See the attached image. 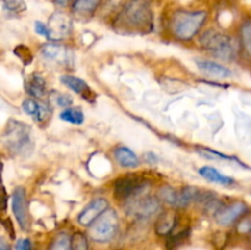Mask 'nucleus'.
Here are the masks:
<instances>
[{
	"label": "nucleus",
	"instance_id": "nucleus-18",
	"mask_svg": "<svg viewBox=\"0 0 251 250\" xmlns=\"http://www.w3.org/2000/svg\"><path fill=\"white\" fill-rule=\"evenodd\" d=\"M25 90L34 98L44 97L47 92L46 80L39 74H32L25 82Z\"/></svg>",
	"mask_w": 251,
	"mask_h": 250
},
{
	"label": "nucleus",
	"instance_id": "nucleus-22",
	"mask_svg": "<svg viewBox=\"0 0 251 250\" xmlns=\"http://www.w3.org/2000/svg\"><path fill=\"white\" fill-rule=\"evenodd\" d=\"M49 250H73L71 249V237H69L65 232L59 233L51 242Z\"/></svg>",
	"mask_w": 251,
	"mask_h": 250
},
{
	"label": "nucleus",
	"instance_id": "nucleus-8",
	"mask_svg": "<svg viewBox=\"0 0 251 250\" xmlns=\"http://www.w3.org/2000/svg\"><path fill=\"white\" fill-rule=\"evenodd\" d=\"M159 196L171 206L183 208L195 201L200 196V194L195 186H184L180 190H176L173 186L164 185L159 190Z\"/></svg>",
	"mask_w": 251,
	"mask_h": 250
},
{
	"label": "nucleus",
	"instance_id": "nucleus-11",
	"mask_svg": "<svg viewBox=\"0 0 251 250\" xmlns=\"http://www.w3.org/2000/svg\"><path fill=\"white\" fill-rule=\"evenodd\" d=\"M247 210L248 206L245 202H242V201L233 202L229 206H226V207L216 211V222L220 225H229L234 221H237L240 216L244 215Z\"/></svg>",
	"mask_w": 251,
	"mask_h": 250
},
{
	"label": "nucleus",
	"instance_id": "nucleus-21",
	"mask_svg": "<svg viewBox=\"0 0 251 250\" xmlns=\"http://www.w3.org/2000/svg\"><path fill=\"white\" fill-rule=\"evenodd\" d=\"M102 2V0H76L74 2V11L77 12L81 15H88L92 14L96 9L98 7V5Z\"/></svg>",
	"mask_w": 251,
	"mask_h": 250
},
{
	"label": "nucleus",
	"instance_id": "nucleus-9",
	"mask_svg": "<svg viewBox=\"0 0 251 250\" xmlns=\"http://www.w3.org/2000/svg\"><path fill=\"white\" fill-rule=\"evenodd\" d=\"M12 212H14L15 218L17 223L21 227L22 230H28L31 225V218H29V210L28 203H27L26 190L22 186H19L12 193V201H11Z\"/></svg>",
	"mask_w": 251,
	"mask_h": 250
},
{
	"label": "nucleus",
	"instance_id": "nucleus-14",
	"mask_svg": "<svg viewBox=\"0 0 251 250\" xmlns=\"http://www.w3.org/2000/svg\"><path fill=\"white\" fill-rule=\"evenodd\" d=\"M196 65L198 69L203 73L205 75L211 76V77L218 78V80H222V78H229L233 75L232 70L227 66L222 65L220 63H216L212 60H203V59H198L196 60Z\"/></svg>",
	"mask_w": 251,
	"mask_h": 250
},
{
	"label": "nucleus",
	"instance_id": "nucleus-24",
	"mask_svg": "<svg viewBox=\"0 0 251 250\" xmlns=\"http://www.w3.org/2000/svg\"><path fill=\"white\" fill-rule=\"evenodd\" d=\"M240 33H242V42L245 53L251 58V20L243 24Z\"/></svg>",
	"mask_w": 251,
	"mask_h": 250
},
{
	"label": "nucleus",
	"instance_id": "nucleus-26",
	"mask_svg": "<svg viewBox=\"0 0 251 250\" xmlns=\"http://www.w3.org/2000/svg\"><path fill=\"white\" fill-rule=\"evenodd\" d=\"M2 7L9 12H22L26 10V4L24 0H2Z\"/></svg>",
	"mask_w": 251,
	"mask_h": 250
},
{
	"label": "nucleus",
	"instance_id": "nucleus-20",
	"mask_svg": "<svg viewBox=\"0 0 251 250\" xmlns=\"http://www.w3.org/2000/svg\"><path fill=\"white\" fill-rule=\"evenodd\" d=\"M59 117H60V119L63 120V122L74 125H80L85 122V114H83L82 109L76 107L65 108V109L59 114Z\"/></svg>",
	"mask_w": 251,
	"mask_h": 250
},
{
	"label": "nucleus",
	"instance_id": "nucleus-27",
	"mask_svg": "<svg viewBox=\"0 0 251 250\" xmlns=\"http://www.w3.org/2000/svg\"><path fill=\"white\" fill-rule=\"evenodd\" d=\"M53 102L58 107L69 108L73 103V98L68 95H63V93H55V96H53Z\"/></svg>",
	"mask_w": 251,
	"mask_h": 250
},
{
	"label": "nucleus",
	"instance_id": "nucleus-30",
	"mask_svg": "<svg viewBox=\"0 0 251 250\" xmlns=\"http://www.w3.org/2000/svg\"><path fill=\"white\" fill-rule=\"evenodd\" d=\"M238 230L240 233H249L251 232V217H247L244 221L239 223L238 225Z\"/></svg>",
	"mask_w": 251,
	"mask_h": 250
},
{
	"label": "nucleus",
	"instance_id": "nucleus-33",
	"mask_svg": "<svg viewBox=\"0 0 251 250\" xmlns=\"http://www.w3.org/2000/svg\"><path fill=\"white\" fill-rule=\"evenodd\" d=\"M69 1H70V0H55L56 4L60 5V6H65Z\"/></svg>",
	"mask_w": 251,
	"mask_h": 250
},
{
	"label": "nucleus",
	"instance_id": "nucleus-23",
	"mask_svg": "<svg viewBox=\"0 0 251 250\" xmlns=\"http://www.w3.org/2000/svg\"><path fill=\"white\" fill-rule=\"evenodd\" d=\"M174 225V216L169 215V213H164L159 217L158 222H157L156 230L158 234H167L169 230L173 228Z\"/></svg>",
	"mask_w": 251,
	"mask_h": 250
},
{
	"label": "nucleus",
	"instance_id": "nucleus-15",
	"mask_svg": "<svg viewBox=\"0 0 251 250\" xmlns=\"http://www.w3.org/2000/svg\"><path fill=\"white\" fill-rule=\"evenodd\" d=\"M22 110L27 115L33 118L37 123L44 122L49 117V114H50V109H49L48 105L38 102V100H33V98H26L22 102Z\"/></svg>",
	"mask_w": 251,
	"mask_h": 250
},
{
	"label": "nucleus",
	"instance_id": "nucleus-4",
	"mask_svg": "<svg viewBox=\"0 0 251 250\" xmlns=\"http://www.w3.org/2000/svg\"><path fill=\"white\" fill-rule=\"evenodd\" d=\"M200 43L206 50L212 53L216 58L221 60L229 61L235 55V46L233 43V39L221 32L213 31V29L205 32L200 38Z\"/></svg>",
	"mask_w": 251,
	"mask_h": 250
},
{
	"label": "nucleus",
	"instance_id": "nucleus-3",
	"mask_svg": "<svg viewBox=\"0 0 251 250\" xmlns=\"http://www.w3.org/2000/svg\"><path fill=\"white\" fill-rule=\"evenodd\" d=\"M207 19L205 11H176L172 19L173 33L183 41L193 38Z\"/></svg>",
	"mask_w": 251,
	"mask_h": 250
},
{
	"label": "nucleus",
	"instance_id": "nucleus-19",
	"mask_svg": "<svg viewBox=\"0 0 251 250\" xmlns=\"http://www.w3.org/2000/svg\"><path fill=\"white\" fill-rule=\"evenodd\" d=\"M114 157L123 168L134 169L140 166V161L134 151L126 146H119L114 150Z\"/></svg>",
	"mask_w": 251,
	"mask_h": 250
},
{
	"label": "nucleus",
	"instance_id": "nucleus-10",
	"mask_svg": "<svg viewBox=\"0 0 251 250\" xmlns=\"http://www.w3.org/2000/svg\"><path fill=\"white\" fill-rule=\"evenodd\" d=\"M109 208V202L108 200L103 198H97L95 200L91 201L85 208L80 212L77 216V222L81 225L85 227H90L100 215L105 212Z\"/></svg>",
	"mask_w": 251,
	"mask_h": 250
},
{
	"label": "nucleus",
	"instance_id": "nucleus-28",
	"mask_svg": "<svg viewBox=\"0 0 251 250\" xmlns=\"http://www.w3.org/2000/svg\"><path fill=\"white\" fill-rule=\"evenodd\" d=\"M34 31H36V33L39 34V36H43L49 39V28L47 25L43 24V22L37 21L36 24H34Z\"/></svg>",
	"mask_w": 251,
	"mask_h": 250
},
{
	"label": "nucleus",
	"instance_id": "nucleus-1",
	"mask_svg": "<svg viewBox=\"0 0 251 250\" xmlns=\"http://www.w3.org/2000/svg\"><path fill=\"white\" fill-rule=\"evenodd\" d=\"M117 28L126 33H146L153 27L151 0H130L117 19Z\"/></svg>",
	"mask_w": 251,
	"mask_h": 250
},
{
	"label": "nucleus",
	"instance_id": "nucleus-16",
	"mask_svg": "<svg viewBox=\"0 0 251 250\" xmlns=\"http://www.w3.org/2000/svg\"><path fill=\"white\" fill-rule=\"evenodd\" d=\"M41 54L43 59H46L49 63L56 64H66L69 63V51L64 46L59 44H46L41 49Z\"/></svg>",
	"mask_w": 251,
	"mask_h": 250
},
{
	"label": "nucleus",
	"instance_id": "nucleus-25",
	"mask_svg": "<svg viewBox=\"0 0 251 250\" xmlns=\"http://www.w3.org/2000/svg\"><path fill=\"white\" fill-rule=\"evenodd\" d=\"M71 249L73 250H88V240L83 233H75L71 237Z\"/></svg>",
	"mask_w": 251,
	"mask_h": 250
},
{
	"label": "nucleus",
	"instance_id": "nucleus-32",
	"mask_svg": "<svg viewBox=\"0 0 251 250\" xmlns=\"http://www.w3.org/2000/svg\"><path fill=\"white\" fill-rule=\"evenodd\" d=\"M0 250H11V248L5 242L4 238H1V240H0Z\"/></svg>",
	"mask_w": 251,
	"mask_h": 250
},
{
	"label": "nucleus",
	"instance_id": "nucleus-31",
	"mask_svg": "<svg viewBox=\"0 0 251 250\" xmlns=\"http://www.w3.org/2000/svg\"><path fill=\"white\" fill-rule=\"evenodd\" d=\"M145 158H146V161L149 162L150 164H154V163H157V161H158V159H157V156L153 153H146Z\"/></svg>",
	"mask_w": 251,
	"mask_h": 250
},
{
	"label": "nucleus",
	"instance_id": "nucleus-12",
	"mask_svg": "<svg viewBox=\"0 0 251 250\" xmlns=\"http://www.w3.org/2000/svg\"><path fill=\"white\" fill-rule=\"evenodd\" d=\"M49 28V39H60L65 38L70 33L71 29V21L66 15L64 14H55L51 16L50 21L48 25Z\"/></svg>",
	"mask_w": 251,
	"mask_h": 250
},
{
	"label": "nucleus",
	"instance_id": "nucleus-2",
	"mask_svg": "<svg viewBox=\"0 0 251 250\" xmlns=\"http://www.w3.org/2000/svg\"><path fill=\"white\" fill-rule=\"evenodd\" d=\"M2 145L14 156H27L33 150L32 129L26 123L10 119L2 132Z\"/></svg>",
	"mask_w": 251,
	"mask_h": 250
},
{
	"label": "nucleus",
	"instance_id": "nucleus-29",
	"mask_svg": "<svg viewBox=\"0 0 251 250\" xmlns=\"http://www.w3.org/2000/svg\"><path fill=\"white\" fill-rule=\"evenodd\" d=\"M15 250H32V243L28 238H21L16 242Z\"/></svg>",
	"mask_w": 251,
	"mask_h": 250
},
{
	"label": "nucleus",
	"instance_id": "nucleus-6",
	"mask_svg": "<svg viewBox=\"0 0 251 250\" xmlns=\"http://www.w3.org/2000/svg\"><path fill=\"white\" fill-rule=\"evenodd\" d=\"M125 211L137 220H149L161 211V203L154 196L142 195L126 201Z\"/></svg>",
	"mask_w": 251,
	"mask_h": 250
},
{
	"label": "nucleus",
	"instance_id": "nucleus-5",
	"mask_svg": "<svg viewBox=\"0 0 251 250\" xmlns=\"http://www.w3.org/2000/svg\"><path fill=\"white\" fill-rule=\"evenodd\" d=\"M119 225V218L114 210L108 208L88 227V237L98 243L109 242L115 235Z\"/></svg>",
	"mask_w": 251,
	"mask_h": 250
},
{
	"label": "nucleus",
	"instance_id": "nucleus-17",
	"mask_svg": "<svg viewBox=\"0 0 251 250\" xmlns=\"http://www.w3.org/2000/svg\"><path fill=\"white\" fill-rule=\"evenodd\" d=\"M199 174L202 176L203 179H206L207 181H211V183L220 184V185L229 186L232 184H234V179L229 175H226L222 172H220L218 169L213 168V167L210 166H203L199 169Z\"/></svg>",
	"mask_w": 251,
	"mask_h": 250
},
{
	"label": "nucleus",
	"instance_id": "nucleus-13",
	"mask_svg": "<svg viewBox=\"0 0 251 250\" xmlns=\"http://www.w3.org/2000/svg\"><path fill=\"white\" fill-rule=\"evenodd\" d=\"M60 82L64 86H66L69 90L74 91L75 93L80 95L83 100H88V102H92V100L95 98L93 91L91 90L88 83L86 81H83L82 78L76 77V76L73 75H63L60 77Z\"/></svg>",
	"mask_w": 251,
	"mask_h": 250
},
{
	"label": "nucleus",
	"instance_id": "nucleus-7",
	"mask_svg": "<svg viewBox=\"0 0 251 250\" xmlns=\"http://www.w3.org/2000/svg\"><path fill=\"white\" fill-rule=\"evenodd\" d=\"M149 190V184L139 176H124L117 180L114 185V195L119 200L129 201L145 195Z\"/></svg>",
	"mask_w": 251,
	"mask_h": 250
}]
</instances>
